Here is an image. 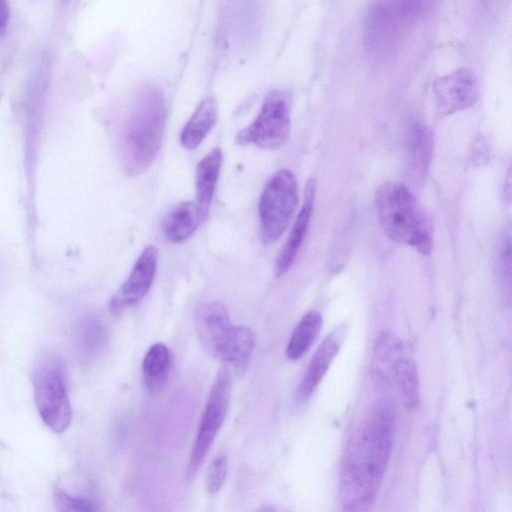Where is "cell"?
Returning a JSON list of instances; mask_svg holds the SVG:
<instances>
[{
    "label": "cell",
    "mask_w": 512,
    "mask_h": 512,
    "mask_svg": "<svg viewBox=\"0 0 512 512\" xmlns=\"http://www.w3.org/2000/svg\"><path fill=\"white\" fill-rule=\"evenodd\" d=\"M166 109L163 93L154 84L142 86L135 94L124 125L122 154L129 176L143 174L161 148Z\"/></svg>",
    "instance_id": "obj_2"
},
{
    "label": "cell",
    "mask_w": 512,
    "mask_h": 512,
    "mask_svg": "<svg viewBox=\"0 0 512 512\" xmlns=\"http://www.w3.org/2000/svg\"><path fill=\"white\" fill-rule=\"evenodd\" d=\"M433 153V136L430 129L414 123L407 137V173L412 184L421 185L427 176Z\"/></svg>",
    "instance_id": "obj_15"
},
{
    "label": "cell",
    "mask_w": 512,
    "mask_h": 512,
    "mask_svg": "<svg viewBox=\"0 0 512 512\" xmlns=\"http://www.w3.org/2000/svg\"><path fill=\"white\" fill-rule=\"evenodd\" d=\"M228 472L225 456H218L209 466L206 478L207 490L210 494L217 493L223 486Z\"/></svg>",
    "instance_id": "obj_24"
},
{
    "label": "cell",
    "mask_w": 512,
    "mask_h": 512,
    "mask_svg": "<svg viewBox=\"0 0 512 512\" xmlns=\"http://www.w3.org/2000/svg\"><path fill=\"white\" fill-rule=\"evenodd\" d=\"M291 96L284 90L267 94L254 121L236 135L240 145H255L277 150L288 140L291 131Z\"/></svg>",
    "instance_id": "obj_7"
},
{
    "label": "cell",
    "mask_w": 512,
    "mask_h": 512,
    "mask_svg": "<svg viewBox=\"0 0 512 512\" xmlns=\"http://www.w3.org/2000/svg\"><path fill=\"white\" fill-rule=\"evenodd\" d=\"M298 204L295 175L288 169L275 173L265 185L259 199L258 214L262 241H277L288 228Z\"/></svg>",
    "instance_id": "obj_6"
},
{
    "label": "cell",
    "mask_w": 512,
    "mask_h": 512,
    "mask_svg": "<svg viewBox=\"0 0 512 512\" xmlns=\"http://www.w3.org/2000/svg\"><path fill=\"white\" fill-rule=\"evenodd\" d=\"M222 164L221 149L213 148L196 167V205L202 221L208 216Z\"/></svg>",
    "instance_id": "obj_16"
},
{
    "label": "cell",
    "mask_w": 512,
    "mask_h": 512,
    "mask_svg": "<svg viewBox=\"0 0 512 512\" xmlns=\"http://www.w3.org/2000/svg\"><path fill=\"white\" fill-rule=\"evenodd\" d=\"M195 329L202 347L222 359L235 331L227 307L220 301L201 304L195 311Z\"/></svg>",
    "instance_id": "obj_11"
},
{
    "label": "cell",
    "mask_w": 512,
    "mask_h": 512,
    "mask_svg": "<svg viewBox=\"0 0 512 512\" xmlns=\"http://www.w3.org/2000/svg\"><path fill=\"white\" fill-rule=\"evenodd\" d=\"M429 2H378L370 10L365 24V43L373 50H386L401 31L429 8Z\"/></svg>",
    "instance_id": "obj_9"
},
{
    "label": "cell",
    "mask_w": 512,
    "mask_h": 512,
    "mask_svg": "<svg viewBox=\"0 0 512 512\" xmlns=\"http://www.w3.org/2000/svg\"><path fill=\"white\" fill-rule=\"evenodd\" d=\"M479 93L478 80L469 68L457 69L438 78L432 86V98L440 116H448L471 107Z\"/></svg>",
    "instance_id": "obj_10"
},
{
    "label": "cell",
    "mask_w": 512,
    "mask_h": 512,
    "mask_svg": "<svg viewBox=\"0 0 512 512\" xmlns=\"http://www.w3.org/2000/svg\"><path fill=\"white\" fill-rule=\"evenodd\" d=\"M372 374L375 380L393 390L409 409L420 402L417 365L407 342L392 331H381L372 353Z\"/></svg>",
    "instance_id": "obj_4"
},
{
    "label": "cell",
    "mask_w": 512,
    "mask_h": 512,
    "mask_svg": "<svg viewBox=\"0 0 512 512\" xmlns=\"http://www.w3.org/2000/svg\"><path fill=\"white\" fill-rule=\"evenodd\" d=\"M170 368L169 348L161 342L153 344L147 350L142 362L144 384L151 395L157 396L165 389Z\"/></svg>",
    "instance_id": "obj_19"
},
{
    "label": "cell",
    "mask_w": 512,
    "mask_h": 512,
    "mask_svg": "<svg viewBox=\"0 0 512 512\" xmlns=\"http://www.w3.org/2000/svg\"><path fill=\"white\" fill-rule=\"evenodd\" d=\"M9 18V9L4 1H0V31L4 29Z\"/></svg>",
    "instance_id": "obj_26"
},
{
    "label": "cell",
    "mask_w": 512,
    "mask_h": 512,
    "mask_svg": "<svg viewBox=\"0 0 512 512\" xmlns=\"http://www.w3.org/2000/svg\"><path fill=\"white\" fill-rule=\"evenodd\" d=\"M202 222L196 203L184 201L165 215L162 231L169 241L180 243L188 239Z\"/></svg>",
    "instance_id": "obj_18"
},
{
    "label": "cell",
    "mask_w": 512,
    "mask_h": 512,
    "mask_svg": "<svg viewBox=\"0 0 512 512\" xmlns=\"http://www.w3.org/2000/svg\"><path fill=\"white\" fill-rule=\"evenodd\" d=\"M231 393V373L223 367L211 386L192 446L188 474L194 475L202 465L227 414Z\"/></svg>",
    "instance_id": "obj_8"
},
{
    "label": "cell",
    "mask_w": 512,
    "mask_h": 512,
    "mask_svg": "<svg viewBox=\"0 0 512 512\" xmlns=\"http://www.w3.org/2000/svg\"><path fill=\"white\" fill-rule=\"evenodd\" d=\"M374 205L379 224L390 239L422 254L431 253V223L408 187L399 182L383 183L375 193Z\"/></svg>",
    "instance_id": "obj_3"
},
{
    "label": "cell",
    "mask_w": 512,
    "mask_h": 512,
    "mask_svg": "<svg viewBox=\"0 0 512 512\" xmlns=\"http://www.w3.org/2000/svg\"><path fill=\"white\" fill-rule=\"evenodd\" d=\"M53 498L57 512H97L90 499L71 495L60 488L55 489Z\"/></svg>",
    "instance_id": "obj_23"
},
{
    "label": "cell",
    "mask_w": 512,
    "mask_h": 512,
    "mask_svg": "<svg viewBox=\"0 0 512 512\" xmlns=\"http://www.w3.org/2000/svg\"><path fill=\"white\" fill-rule=\"evenodd\" d=\"M316 182L309 179L306 183L302 206L294 220L288 238L280 250L274 264L277 277L285 275L295 262L306 237L315 200Z\"/></svg>",
    "instance_id": "obj_13"
},
{
    "label": "cell",
    "mask_w": 512,
    "mask_h": 512,
    "mask_svg": "<svg viewBox=\"0 0 512 512\" xmlns=\"http://www.w3.org/2000/svg\"><path fill=\"white\" fill-rule=\"evenodd\" d=\"M107 340V331L102 321L94 316L86 318L80 328L79 342L88 357L97 355Z\"/></svg>",
    "instance_id": "obj_22"
},
{
    "label": "cell",
    "mask_w": 512,
    "mask_h": 512,
    "mask_svg": "<svg viewBox=\"0 0 512 512\" xmlns=\"http://www.w3.org/2000/svg\"><path fill=\"white\" fill-rule=\"evenodd\" d=\"M498 268H499L500 277L502 279L503 284H506L508 286V288H510L511 240H510L509 232L504 234L501 244H500L499 257H498Z\"/></svg>",
    "instance_id": "obj_25"
},
{
    "label": "cell",
    "mask_w": 512,
    "mask_h": 512,
    "mask_svg": "<svg viewBox=\"0 0 512 512\" xmlns=\"http://www.w3.org/2000/svg\"><path fill=\"white\" fill-rule=\"evenodd\" d=\"M255 342V334L250 328L236 326L221 361L229 370L232 369L238 374L244 373L250 362Z\"/></svg>",
    "instance_id": "obj_21"
},
{
    "label": "cell",
    "mask_w": 512,
    "mask_h": 512,
    "mask_svg": "<svg viewBox=\"0 0 512 512\" xmlns=\"http://www.w3.org/2000/svg\"><path fill=\"white\" fill-rule=\"evenodd\" d=\"M32 381L36 407L45 425L55 433L66 431L72 421V407L62 362L55 356L41 358Z\"/></svg>",
    "instance_id": "obj_5"
},
{
    "label": "cell",
    "mask_w": 512,
    "mask_h": 512,
    "mask_svg": "<svg viewBox=\"0 0 512 512\" xmlns=\"http://www.w3.org/2000/svg\"><path fill=\"white\" fill-rule=\"evenodd\" d=\"M323 319L317 310L305 313L294 328L286 347V356L290 360L300 359L318 337Z\"/></svg>",
    "instance_id": "obj_20"
},
{
    "label": "cell",
    "mask_w": 512,
    "mask_h": 512,
    "mask_svg": "<svg viewBox=\"0 0 512 512\" xmlns=\"http://www.w3.org/2000/svg\"><path fill=\"white\" fill-rule=\"evenodd\" d=\"M156 269L157 250L153 246H147L139 255L127 279L110 299V313L120 314L142 300L152 286Z\"/></svg>",
    "instance_id": "obj_12"
},
{
    "label": "cell",
    "mask_w": 512,
    "mask_h": 512,
    "mask_svg": "<svg viewBox=\"0 0 512 512\" xmlns=\"http://www.w3.org/2000/svg\"><path fill=\"white\" fill-rule=\"evenodd\" d=\"M347 334L344 324L335 327L315 351L298 387L301 399L309 398L327 373Z\"/></svg>",
    "instance_id": "obj_14"
},
{
    "label": "cell",
    "mask_w": 512,
    "mask_h": 512,
    "mask_svg": "<svg viewBox=\"0 0 512 512\" xmlns=\"http://www.w3.org/2000/svg\"><path fill=\"white\" fill-rule=\"evenodd\" d=\"M395 413L388 403L375 405L348 440L339 471L342 512H370L390 459Z\"/></svg>",
    "instance_id": "obj_1"
},
{
    "label": "cell",
    "mask_w": 512,
    "mask_h": 512,
    "mask_svg": "<svg viewBox=\"0 0 512 512\" xmlns=\"http://www.w3.org/2000/svg\"><path fill=\"white\" fill-rule=\"evenodd\" d=\"M217 103L213 97L200 101L180 133V143L186 150L197 148L217 120Z\"/></svg>",
    "instance_id": "obj_17"
},
{
    "label": "cell",
    "mask_w": 512,
    "mask_h": 512,
    "mask_svg": "<svg viewBox=\"0 0 512 512\" xmlns=\"http://www.w3.org/2000/svg\"><path fill=\"white\" fill-rule=\"evenodd\" d=\"M256 512H285L284 510L273 506V505H264L259 508Z\"/></svg>",
    "instance_id": "obj_27"
}]
</instances>
